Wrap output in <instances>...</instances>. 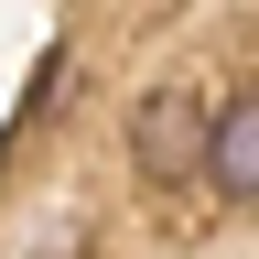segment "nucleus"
<instances>
[{"instance_id":"obj_1","label":"nucleus","mask_w":259,"mask_h":259,"mask_svg":"<svg viewBox=\"0 0 259 259\" xmlns=\"http://www.w3.org/2000/svg\"><path fill=\"white\" fill-rule=\"evenodd\" d=\"M130 162L151 184H205V97L194 87H151L130 119Z\"/></svg>"},{"instance_id":"obj_2","label":"nucleus","mask_w":259,"mask_h":259,"mask_svg":"<svg viewBox=\"0 0 259 259\" xmlns=\"http://www.w3.org/2000/svg\"><path fill=\"white\" fill-rule=\"evenodd\" d=\"M205 184L238 194V205H259V87L227 97V108L205 119Z\"/></svg>"}]
</instances>
